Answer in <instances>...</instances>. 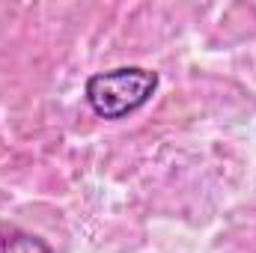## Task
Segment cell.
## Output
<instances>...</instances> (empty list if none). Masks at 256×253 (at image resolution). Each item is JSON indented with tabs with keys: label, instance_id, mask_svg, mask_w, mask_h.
Listing matches in <instances>:
<instances>
[{
	"label": "cell",
	"instance_id": "obj_1",
	"mask_svg": "<svg viewBox=\"0 0 256 253\" xmlns=\"http://www.w3.org/2000/svg\"><path fill=\"white\" fill-rule=\"evenodd\" d=\"M158 90V72L143 66H120L86 80V102L102 120H122L140 110Z\"/></svg>",
	"mask_w": 256,
	"mask_h": 253
},
{
	"label": "cell",
	"instance_id": "obj_2",
	"mask_svg": "<svg viewBox=\"0 0 256 253\" xmlns=\"http://www.w3.org/2000/svg\"><path fill=\"white\" fill-rule=\"evenodd\" d=\"M0 253H51V248L18 226H0Z\"/></svg>",
	"mask_w": 256,
	"mask_h": 253
}]
</instances>
